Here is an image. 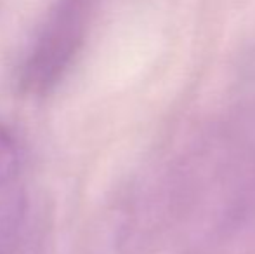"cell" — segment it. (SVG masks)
<instances>
[{
	"label": "cell",
	"mask_w": 255,
	"mask_h": 254,
	"mask_svg": "<svg viewBox=\"0 0 255 254\" xmlns=\"http://www.w3.org/2000/svg\"><path fill=\"white\" fill-rule=\"evenodd\" d=\"M195 159L184 185L196 190L189 200L212 218V232L228 234L255 211V139L226 132Z\"/></svg>",
	"instance_id": "obj_1"
},
{
	"label": "cell",
	"mask_w": 255,
	"mask_h": 254,
	"mask_svg": "<svg viewBox=\"0 0 255 254\" xmlns=\"http://www.w3.org/2000/svg\"><path fill=\"white\" fill-rule=\"evenodd\" d=\"M21 169V148L16 134L0 122V195L14 188Z\"/></svg>",
	"instance_id": "obj_4"
},
{
	"label": "cell",
	"mask_w": 255,
	"mask_h": 254,
	"mask_svg": "<svg viewBox=\"0 0 255 254\" xmlns=\"http://www.w3.org/2000/svg\"><path fill=\"white\" fill-rule=\"evenodd\" d=\"M99 0H56L21 68L19 84L28 94L56 87L77 59Z\"/></svg>",
	"instance_id": "obj_2"
},
{
	"label": "cell",
	"mask_w": 255,
	"mask_h": 254,
	"mask_svg": "<svg viewBox=\"0 0 255 254\" xmlns=\"http://www.w3.org/2000/svg\"><path fill=\"white\" fill-rule=\"evenodd\" d=\"M26 197L19 190L0 195V254H16L26 225Z\"/></svg>",
	"instance_id": "obj_3"
}]
</instances>
